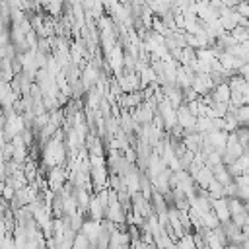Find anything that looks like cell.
Instances as JSON below:
<instances>
[{"instance_id": "1", "label": "cell", "mask_w": 249, "mask_h": 249, "mask_svg": "<svg viewBox=\"0 0 249 249\" xmlns=\"http://www.w3.org/2000/svg\"><path fill=\"white\" fill-rule=\"evenodd\" d=\"M6 210H8V200H6V198L0 195V218L6 214Z\"/></svg>"}]
</instances>
